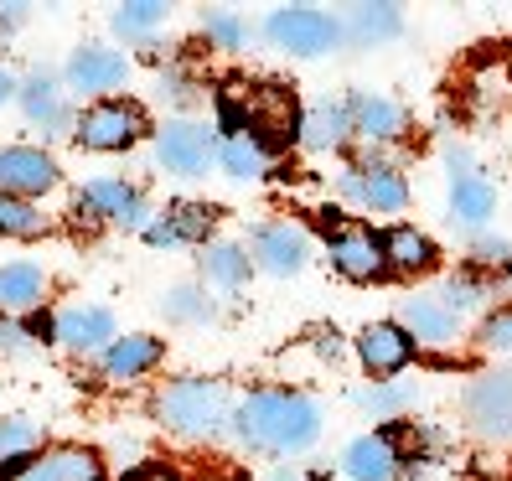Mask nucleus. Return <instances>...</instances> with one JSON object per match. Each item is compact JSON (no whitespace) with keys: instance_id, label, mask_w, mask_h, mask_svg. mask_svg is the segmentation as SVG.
<instances>
[{"instance_id":"f257e3e1","label":"nucleus","mask_w":512,"mask_h":481,"mask_svg":"<svg viewBox=\"0 0 512 481\" xmlns=\"http://www.w3.org/2000/svg\"><path fill=\"white\" fill-rule=\"evenodd\" d=\"M228 430L259 456H300L321 440V404L300 388H254L244 404H233Z\"/></svg>"},{"instance_id":"f03ea898","label":"nucleus","mask_w":512,"mask_h":481,"mask_svg":"<svg viewBox=\"0 0 512 481\" xmlns=\"http://www.w3.org/2000/svg\"><path fill=\"white\" fill-rule=\"evenodd\" d=\"M150 414L176 440H218L233 425V394L223 378H171V383H161Z\"/></svg>"},{"instance_id":"7ed1b4c3","label":"nucleus","mask_w":512,"mask_h":481,"mask_svg":"<svg viewBox=\"0 0 512 481\" xmlns=\"http://www.w3.org/2000/svg\"><path fill=\"white\" fill-rule=\"evenodd\" d=\"M145 135H150V119L135 99H94L73 114V140L94 150V156H125Z\"/></svg>"},{"instance_id":"20e7f679","label":"nucleus","mask_w":512,"mask_h":481,"mask_svg":"<svg viewBox=\"0 0 512 481\" xmlns=\"http://www.w3.org/2000/svg\"><path fill=\"white\" fill-rule=\"evenodd\" d=\"M223 114H228V130H249L259 140L269 135H295V94L280 83H233L223 94Z\"/></svg>"},{"instance_id":"39448f33","label":"nucleus","mask_w":512,"mask_h":481,"mask_svg":"<svg viewBox=\"0 0 512 481\" xmlns=\"http://www.w3.org/2000/svg\"><path fill=\"white\" fill-rule=\"evenodd\" d=\"M264 42L290 57H326L342 42V16L321 6H275L264 16Z\"/></svg>"},{"instance_id":"423d86ee","label":"nucleus","mask_w":512,"mask_h":481,"mask_svg":"<svg viewBox=\"0 0 512 481\" xmlns=\"http://www.w3.org/2000/svg\"><path fill=\"white\" fill-rule=\"evenodd\" d=\"M331 187H337L342 202L368 207V213H404L409 207V176L383 156H363V161L342 166L331 176Z\"/></svg>"},{"instance_id":"0eeeda50","label":"nucleus","mask_w":512,"mask_h":481,"mask_svg":"<svg viewBox=\"0 0 512 481\" xmlns=\"http://www.w3.org/2000/svg\"><path fill=\"white\" fill-rule=\"evenodd\" d=\"M78 213L94 218V223H109V228H125V233H145L150 218H156V207L150 197L125 182V176H94L83 192H78Z\"/></svg>"},{"instance_id":"6e6552de","label":"nucleus","mask_w":512,"mask_h":481,"mask_svg":"<svg viewBox=\"0 0 512 481\" xmlns=\"http://www.w3.org/2000/svg\"><path fill=\"white\" fill-rule=\"evenodd\" d=\"M218 161V130L202 125V119H166L156 130V166L166 176H207V166Z\"/></svg>"},{"instance_id":"1a4fd4ad","label":"nucleus","mask_w":512,"mask_h":481,"mask_svg":"<svg viewBox=\"0 0 512 481\" xmlns=\"http://www.w3.org/2000/svg\"><path fill=\"white\" fill-rule=\"evenodd\" d=\"M326 259L342 280L352 285H373L388 275V259H383V233H373L368 223H352L342 218L337 228H326Z\"/></svg>"},{"instance_id":"9d476101","label":"nucleus","mask_w":512,"mask_h":481,"mask_svg":"<svg viewBox=\"0 0 512 481\" xmlns=\"http://www.w3.org/2000/svg\"><path fill=\"white\" fill-rule=\"evenodd\" d=\"M249 259H254V269H264V275L290 280L311 264V233L295 218H264L249 233Z\"/></svg>"},{"instance_id":"9b49d317","label":"nucleus","mask_w":512,"mask_h":481,"mask_svg":"<svg viewBox=\"0 0 512 481\" xmlns=\"http://www.w3.org/2000/svg\"><path fill=\"white\" fill-rule=\"evenodd\" d=\"M0 481H109V461L94 445H42L37 456L0 471Z\"/></svg>"},{"instance_id":"f8f14e48","label":"nucleus","mask_w":512,"mask_h":481,"mask_svg":"<svg viewBox=\"0 0 512 481\" xmlns=\"http://www.w3.org/2000/svg\"><path fill=\"white\" fill-rule=\"evenodd\" d=\"M347 119H352V140L368 145V156L383 145H399L409 135V109L373 88H352L347 94Z\"/></svg>"},{"instance_id":"ddd939ff","label":"nucleus","mask_w":512,"mask_h":481,"mask_svg":"<svg viewBox=\"0 0 512 481\" xmlns=\"http://www.w3.org/2000/svg\"><path fill=\"white\" fill-rule=\"evenodd\" d=\"M213 228H218V207L182 197V202H166L140 238L150 249H207L213 244Z\"/></svg>"},{"instance_id":"4468645a","label":"nucleus","mask_w":512,"mask_h":481,"mask_svg":"<svg viewBox=\"0 0 512 481\" xmlns=\"http://www.w3.org/2000/svg\"><path fill=\"white\" fill-rule=\"evenodd\" d=\"M445 166H450V213H456V223H466V228H481V223L497 213L492 176L471 161L466 145H450L445 150Z\"/></svg>"},{"instance_id":"2eb2a0df","label":"nucleus","mask_w":512,"mask_h":481,"mask_svg":"<svg viewBox=\"0 0 512 481\" xmlns=\"http://www.w3.org/2000/svg\"><path fill=\"white\" fill-rule=\"evenodd\" d=\"M16 104L26 114V125H37L42 135H73V104H68V83L52 68H32L16 83Z\"/></svg>"},{"instance_id":"dca6fc26","label":"nucleus","mask_w":512,"mask_h":481,"mask_svg":"<svg viewBox=\"0 0 512 481\" xmlns=\"http://www.w3.org/2000/svg\"><path fill=\"white\" fill-rule=\"evenodd\" d=\"M125 78H130V57L104 42H83L63 68L68 94H94V99H114V88H125Z\"/></svg>"},{"instance_id":"f3484780","label":"nucleus","mask_w":512,"mask_h":481,"mask_svg":"<svg viewBox=\"0 0 512 481\" xmlns=\"http://www.w3.org/2000/svg\"><path fill=\"white\" fill-rule=\"evenodd\" d=\"M57 182H63V171H57L52 150L42 145H0V192L11 197H47Z\"/></svg>"},{"instance_id":"a211bd4d","label":"nucleus","mask_w":512,"mask_h":481,"mask_svg":"<svg viewBox=\"0 0 512 481\" xmlns=\"http://www.w3.org/2000/svg\"><path fill=\"white\" fill-rule=\"evenodd\" d=\"M466 419L487 435V440H512V373H481L466 383V399H461Z\"/></svg>"},{"instance_id":"6ab92c4d","label":"nucleus","mask_w":512,"mask_h":481,"mask_svg":"<svg viewBox=\"0 0 512 481\" xmlns=\"http://www.w3.org/2000/svg\"><path fill=\"white\" fill-rule=\"evenodd\" d=\"M114 316L104 306H88V300H73L52 316V342L63 352H78V357H99L109 342H114Z\"/></svg>"},{"instance_id":"aec40b11","label":"nucleus","mask_w":512,"mask_h":481,"mask_svg":"<svg viewBox=\"0 0 512 481\" xmlns=\"http://www.w3.org/2000/svg\"><path fill=\"white\" fill-rule=\"evenodd\" d=\"M404 445L399 430H373V435H357L342 450V471L347 481H399L404 476Z\"/></svg>"},{"instance_id":"412c9836","label":"nucleus","mask_w":512,"mask_h":481,"mask_svg":"<svg viewBox=\"0 0 512 481\" xmlns=\"http://www.w3.org/2000/svg\"><path fill=\"white\" fill-rule=\"evenodd\" d=\"M357 363H363L373 378H394L409 368V357H414V342L399 321H368L363 332H357Z\"/></svg>"},{"instance_id":"4be33fe9","label":"nucleus","mask_w":512,"mask_h":481,"mask_svg":"<svg viewBox=\"0 0 512 481\" xmlns=\"http://www.w3.org/2000/svg\"><path fill=\"white\" fill-rule=\"evenodd\" d=\"M161 357H166V342H161V337L125 332V337H114V342L99 352V373H104L109 383H135V378H145V373H156Z\"/></svg>"},{"instance_id":"5701e85b","label":"nucleus","mask_w":512,"mask_h":481,"mask_svg":"<svg viewBox=\"0 0 512 481\" xmlns=\"http://www.w3.org/2000/svg\"><path fill=\"white\" fill-rule=\"evenodd\" d=\"M352 140V119H347V99H321L311 109H300L295 119V145L311 156H331Z\"/></svg>"},{"instance_id":"b1692460","label":"nucleus","mask_w":512,"mask_h":481,"mask_svg":"<svg viewBox=\"0 0 512 481\" xmlns=\"http://www.w3.org/2000/svg\"><path fill=\"white\" fill-rule=\"evenodd\" d=\"M218 166L233 182H264L269 166H275V150H269V140H259L249 130H223L218 135Z\"/></svg>"},{"instance_id":"393cba45","label":"nucleus","mask_w":512,"mask_h":481,"mask_svg":"<svg viewBox=\"0 0 512 481\" xmlns=\"http://www.w3.org/2000/svg\"><path fill=\"white\" fill-rule=\"evenodd\" d=\"M399 326L409 332L414 347H450V342H456V321L445 316V306H440L435 295L399 300Z\"/></svg>"},{"instance_id":"a878e982","label":"nucleus","mask_w":512,"mask_h":481,"mask_svg":"<svg viewBox=\"0 0 512 481\" xmlns=\"http://www.w3.org/2000/svg\"><path fill=\"white\" fill-rule=\"evenodd\" d=\"M47 295V269L32 259L0 264V316H32Z\"/></svg>"},{"instance_id":"bb28decb","label":"nucleus","mask_w":512,"mask_h":481,"mask_svg":"<svg viewBox=\"0 0 512 481\" xmlns=\"http://www.w3.org/2000/svg\"><path fill=\"white\" fill-rule=\"evenodd\" d=\"M383 259H388V269H399V275H425V269H435L440 254H435V238L430 233L399 223V228L383 233Z\"/></svg>"},{"instance_id":"cd10ccee","label":"nucleus","mask_w":512,"mask_h":481,"mask_svg":"<svg viewBox=\"0 0 512 481\" xmlns=\"http://www.w3.org/2000/svg\"><path fill=\"white\" fill-rule=\"evenodd\" d=\"M404 32V11L399 6H347L342 16V37H352L357 47H378V42H394Z\"/></svg>"},{"instance_id":"c85d7f7f","label":"nucleus","mask_w":512,"mask_h":481,"mask_svg":"<svg viewBox=\"0 0 512 481\" xmlns=\"http://www.w3.org/2000/svg\"><path fill=\"white\" fill-rule=\"evenodd\" d=\"M249 249L244 244H233V238H213V244L202 249V285H218V290H238L249 280Z\"/></svg>"},{"instance_id":"c756f323","label":"nucleus","mask_w":512,"mask_h":481,"mask_svg":"<svg viewBox=\"0 0 512 481\" xmlns=\"http://www.w3.org/2000/svg\"><path fill=\"white\" fill-rule=\"evenodd\" d=\"M166 21H171L166 0H125V6H114V16H109L114 37H125V42H150Z\"/></svg>"},{"instance_id":"7c9ffc66","label":"nucleus","mask_w":512,"mask_h":481,"mask_svg":"<svg viewBox=\"0 0 512 481\" xmlns=\"http://www.w3.org/2000/svg\"><path fill=\"white\" fill-rule=\"evenodd\" d=\"M352 404L363 414H373L378 425H399V414L414 409V388L409 383H373V388H357Z\"/></svg>"},{"instance_id":"2f4dec72","label":"nucleus","mask_w":512,"mask_h":481,"mask_svg":"<svg viewBox=\"0 0 512 481\" xmlns=\"http://www.w3.org/2000/svg\"><path fill=\"white\" fill-rule=\"evenodd\" d=\"M202 37H207L213 52H244L249 37H254V26L238 11H228V6H207L202 11Z\"/></svg>"},{"instance_id":"473e14b6","label":"nucleus","mask_w":512,"mask_h":481,"mask_svg":"<svg viewBox=\"0 0 512 481\" xmlns=\"http://www.w3.org/2000/svg\"><path fill=\"white\" fill-rule=\"evenodd\" d=\"M37 450H42V425H37V419L0 414V471L26 461V456H37Z\"/></svg>"},{"instance_id":"72a5a7b5","label":"nucleus","mask_w":512,"mask_h":481,"mask_svg":"<svg viewBox=\"0 0 512 481\" xmlns=\"http://www.w3.org/2000/svg\"><path fill=\"white\" fill-rule=\"evenodd\" d=\"M161 311H166V321L197 326V321H213L218 316V300L207 295V285H171L161 295Z\"/></svg>"},{"instance_id":"f704fd0d","label":"nucleus","mask_w":512,"mask_h":481,"mask_svg":"<svg viewBox=\"0 0 512 481\" xmlns=\"http://www.w3.org/2000/svg\"><path fill=\"white\" fill-rule=\"evenodd\" d=\"M435 300H440V306H445V316H450V321L461 326L466 316H476V311H487V300H492V290L481 285L476 275H450V280H445V290H440Z\"/></svg>"},{"instance_id":"c9c22d12","label":"nucleus","mask_w":512,"mask_h":481,"mask_svg":"<svg viewBox=\"0 0 512 481\" xmlns=\"http://www.w3.org/2000/svg\"><path fill=\"white\" fill-rule=\"evenodd\" d=\"M42 233H47V218L37 202L0 192V238H42Z\"/></svg>"},{"instance_id":"e433bc0d","label":"nucleus","mask_w":512,"mask_h":481,"mask_svg":"<svg viewBox=\"0 0 512 481\" xmlns=\"http://www.w3.org/2000/svg\"><path fill=\"white\" fill-rule=\"evenodd\" d=\"M52 337V321H21V316H0V357H21L32 352V342Z\"/></svg>"},{"instance_id":"4c0bfd02","label":"nucleus","mask_w":512,"mask_h":481,"mask_svg":"<svg viewBox=\"0 0 512 481\" xmlns=\"http://www.w3.org/2000/svg\"><path fill=\"white\" fill-rule=\"evenodd\" d=\"M471 259L481 264V269H512V238H502V233H476L471 238Z\"/></svg>"},{"instance_id":"58836bf2","label":"nucleus","mask_w":512,"mask_h":481,"mask_svg":"<svg viewBox=\"0 0 512 481\" xmlns=\"http://www.w3.org/2000/svg\"><path fill=\"white\" fill-rule=\"evenodd\" d=\"M156 94H161L166 104H176V109H187L202 88H197V78H187L182 68H161V73H156Z\"/></svg>"},{"instance_id":"ea45409f","label":"nucleus","mask_w":512,"mask_h":481,"mask_svg":"<svg viewBox=\"0 0 512 481\" xmlns=\"http://www.w3.org/2000/svg\"><path fill=\"white\" fill-rule=\"evenodd\" d=\"M476 342L487 352H512V306H502V311H492L487 321H481Z\"/></svg>"},{"instance_id":"a19ab883","label":"nucleus","mask_w":512,"mask_h":481,"mask_svg":"<svg viewBox=\"0 0 512 481\" xmlns=\"http://www.w3.org/2000/svg\"><path fill=\"white\" fill-rule=\"evenodd\" d=\"M130 481H182V476H176L171 466H135Z\"/></svg>"},{"instance_id":"79ce46f5","label":"nucleus","mask_w":512,"mask_h":481,"mask_svg":"<svg viewBox=\"0 0 512 481\" xmlns=\"http://www.w3.org/2000/svg\"><path fill=\"white\" fill-rule=\"evenodd\" d=\"M316 352L337 363V357H342V337H337V332H316Z\"/></svg>"},{"instance_id":"37998d69","label":"nucleus","mask_w":512,"mask_h":481,"mask_svg":"<svg viewBox=\"0 0 512 481\" xmlns=\"http://www.w3.org/2000/svg\"><path fill=\"white\" fill-rule=\"evenodd\" d=\"M26 21V6H0V37L16 32V26Z\"/></svg>"},{"instance_id":"c03bdc74","label":"nucleus","mask_w":512,"mask_h":481,"mask_svg":"<svg viewBox=\"0 0 512 481\" xmlns=\"http://www.w3.org/2000/svg\"><path fill=\"white\" fill-rule=\"evenodd\" d=\"M6 99H16V78L0 68V104H6Z\"/></svg>"},{"instance_id":"a18cd8bd","label":"nucleus","mask_w":512,"mask_h":481,"mask_svg":"<svg viewBox=\"0 0 512 481\" xmlns=\"http://www.w3.org/2000/svg\"><path fill=\"white\" fill-rule=\"evenodd\" d=\"M275 481H300V476H295V471H280V476H275Z\"/></svg>"}]
</instances>
